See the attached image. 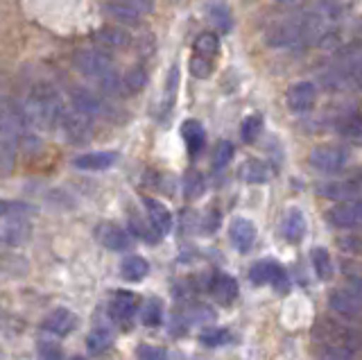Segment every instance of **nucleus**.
<instances>
[{"label": "nucleus", "instance_id": "f257e3e1", "mask_svg": "<svg viewBox=\"0 0 362 360\" xmlns=\"http://www.w3.org/2000/svg\"><path fill=\"white\" fill-rule=\"evenodd\" d=\"M18 111H21V120L25 122V125L50 127L54 122H59L64 105H62L59 95L54 93V88L43 84V86L34 88Z\"/></svg>", "mask_w": 362, "mask_h": 360}, {"label": "nucleus", "instance_id": "f03ea898", "mask_svg": "<svg viewBox=\"0 0 362 360\" xmlns=\"http://www.w3.org/2000/svg\"><path fill=\"white\" fill-rule=\"evenodd\" d=\"M75 69L90 77V80H95L102 88H105L107 93H120L122 91V80L118 77L116 69H113L111 59L107 57L105 52H100L95 48H88V50H79L75 54Z\"/></svg>", "mask_w": 362, "mask_h": 360}, {"label": "nucleus", "instance_id": "7ed1b4c3", "mask_svg": "<svg viewBox=\"0 0 362 360\" xmlns=\"http://www.w3.org/2000/svg\"><path fill=\"white\" fill-rule=\"evenodd\" d=\"M308 161L320 173H339L346 166L349 154L344 148H337V145H320V148L310 152Z\"/></svg>", "mask_w": 362, "mask_h": 360}, {"label": "nucleus", "instance_id": "20e7f679", "mask_svg": "<svg viewBox=\"0 0 362 360\" xmlns=\"http://www.w3.org/2000/svg\"><path fill=\"white\" fill-rule=\"evenodd\" d=\"M249 281H252L254 286L272 284L281 290H286L288 277H286V269H283L276 261H258L252 265V269H249Z\"/></svg>", "mask_w": 362, "mask_h": 360}, {"label": "nucleus", "instance_id": "39448f33", "mask_svg": "<svg viewBox=\"0 0 362 360\" xmlns=\"http://www.w3.org/2000/svg\"><path fill=\"white\" fill-rule=\"evenodd\" d=\"M328 303H331V308L342 315V318L351 320V318H358L360 315V288L358 284L354 288H337L331 292V297H328Z\"/></svg>", "mask_w": 362, "mask_h": 360}, {"label": "nucleus", "instance_id": "423d86ee", "mask_svg": "<svg viewBox=\"0 0 362 360\" xmlns=\"http://www.w3.org/2000/svg\"><path fill=\"white\" fill-rule=\"evenodd\" d=\"M267 39H269L272 46H299V43H305L301 18L283 21V23L274 25L269 30Z\"/></svg>", "mask_w": 362, "mask_h": 360}, {"label": "nucleus", "instance_id": "0eeeda50", "mask_svg": "<svg viewBox=\"0 0 362 360\" xmlns=\"http://www.w3.org/2000/svg\"><path fill=\"white\" fill-rule=\"evenodd\" d=\"M362 218V207L358 199H349V202H342V204L333 207L331 211L326 213V220L333 224L337 229H351L356 227Z\"/></svg>", "mask_w": 362, "mask_h": 360}, {"label": "nucleus", "instance_id": "6e6552de", "mask_svg": "<svg viewBox=\"0 0 362 360\" xmlns=\"http://www.w3.org/2000/svg\"><path fill=\"white\" fill-rule=\"evenodd\" d=\"M317 103V91L310 82H299L288 91V107L294 114H305Z\"/></svg>", "mask_w": 362, "mask_h": 360}, {"label": "nucleus", "instance_id": "1a4fd4ad", "mask_svg": "<svg viewBox=\"0 0 362 360\" xmlns=\"http://www.w3.org/2000/svg\"><path fill=\"white\" fill-rule=\"evenodd\" d=\"M98 240L111 252H124L134 245L132 233L116 227V224H102V227L98 229Z\"/></svg>", "mask_w": 362, "mask_h": 360}, {"label": "nucleus", "instance_id": "9d476101", "mask_svg": "<svg viewBox=\"0 0 362 360\" xmlns=\"http://www.w3.org/2000/svg\"><path fill=\"white\" fill-rule=\"evenodd\" d=\"M73 109H77L79 114H84L86 118H100L105 114V103H102V98L95 95L93 91H88V88H75L73 91Z\"/></svg>", "mask_w": 362, "mask_h": 360}, {"label": "nucleus", "instance_id": "9b49d317", "mask_svg": "<svg viewBox=\"0 0 362 360\" xmlns=\"http://www.w3.org/2000/svg\"><path fill=\"white\" fill-rule=\"evenodd\" d=\"M109 310L113 315V320L129 322L134 318V313L139 310V295H134L129 290H118L111 299Z\"/></svg>", "mask_w": 362, "mask_h": 360}, {"label": "nucleus", "instance_id": "f8f14e48", "mask_svg": "<svg viewBox=\"0 0 362 360\" xmlns=\"http://www.w3.org/2000/svg\"><path fill=\"white\" fill-rule=\"evenodd\" d=\"M143 204L147 209V216H150V222L154 231L161 236V233H170V229H173V213H170V209L163 204V202L158 199H152V197H145Z\"/></svg>", "mask_w": 362, "mask_h": 360}, {"label": "nucleus", "instance_id": "ddd939ff", "mask_svg": "<svg viewBox=\"0 0 362 360\" xmlns=\"http://www.w3.org/2000/svg\"><path fill=\"white\" fill-rule=\"evenodd\" d=\"M59 125H64V129L68 132L71 139H86L90 134V118H86L84 114H79L77 109H64Z\"/></svg>", "mask_w": 362, "mask_h": 360}, {"label": "nucleus", "instance_id": "4468645a", "mask_svg": "<svg viewBox=\"0 0 362 360\" xmlns=\"http://www.w3.org/2000/svg\"><path fill=\"white\" fill-rule=\"evenodd\" d=\"M229 238H231V243L238 247V250L247 252L249 247L254 245V240H256V227H254V222L247 220V218H235L231 222V227H229Z\"/></svg>", "mask_w": 362, "mask_h": 360}, {"label": "nucleus", "instance_id": "2eb2a0df", "mask_svg": "<svg viewBox=\"0 0 362 360\" xmlns=\"http://www.w3.org/2000/svg\"><path fill=\"white\" fill-rule=\"evenodd\" d=\"M73 329H75V315L66 308H57L43 320V331H48L57 337L68 335Z\"/></svg>", "mask_w": 362, "mask_h": 360}, {"label": "nucleus", "instance_id": "dca6fc26", "mask_svg": "<svg viewBox=\"0 0 362 360\" xmlns=\"http://www.w3.org/2000/svg\"><path fill=\"white\" fill-rule=\"evenodd\" d=\"M116 159H118L116 152H88L77 156L73 166L79 168V170H107V168L116 163Z\"/></svg>", "mask_w": 362, "mask_h": 360}, {"label": "nucleus", "instance_id": "f3484780", "mask_svg": "<svg viewBox=\"0 0 362 360\" xmlns=\"http://www.w3.org/2000/svg\"><path fill=\"white\" fill-rule=\"evenodd\" d=\"M211 295L220 303H231L238 297V281L231 274H215L211 281Z\"/></svg>", "mask_w": 362, "mask_h": 360}, {"label": "nucleus", "instance_id": "a211bd4d", "mask_svg": "<svg viewBox=\"0 0 362 360\" xmlns=\"http://www.w3.org/2000/svg\"><path fill=\"white\" fill-rule=\"evenodd\" d=\"M283 236H286L288 243H299L303 236H305V218L299 209H290L286 213V218H283Z\"/></svg>", "mask_w": 362, "mask_h": 360}, {"label": "nucleus", "instance_id": "6ab92c4d", "mask_svg": "<svg viewBox=\"0 0 362 360\" xmlns=\"http://www.w3.org/2000/svg\"><path fill=\"white\" fill-rule=\"evenodd\" d=\"M181 137L186 141V148L190 152V156H197L204 150V143H206V134H204V127L197 120H186L181 125Z\"/></svg>", "mask_w": 362, "mask_h": 360}, {"label": "nucleus", "instance_id": "aec40b11", "mask_svg": "<svg viewBox=\"0 0 362 360\" xmlns=\"http://www.w3.org/2000/svg\"><path fill=\"white\" fill-rule=\"evenodd\" d=\"M98 41H100V43H105L107 48L124 50V48H129L132 37H129L122 28H118V25H107V28H102V30L98 32Z\"/></svg>", "mask_w": 362, "mask_h": 360}, {"label": "nucleus", "instance_id": "412c9836", "mask_svg": "<svg viewBox=\"0 0 362 360\" xmlns=\"http://www.w3.org/2000/svg\"><path fill=\"white\" fill-rule=\"evenodd\" d=\"M320 195L324 197H331V199H356L358 197V186L356 184H349V182H331V184H320L317 186Z\"/></svg>", "mask_w": 362, "mask_h": 360}, {"label": "nucleus", "instance_id": "4be33fe9", "mask_svg": "<svg viewBox=\"0 0 362 360\" xmlns=\"http://www.w3.org/2000/svg\"><path fill=\"white\" fill-rule=\"evenodd\" d=\"M107 14L116 21V23H120V25H141V18H143V14L141 12H136L134 7H129V5H124L122 0L120 3H109L107 5Z\"/></svg>", "mask_w": 362, "mask_h": 360}, {"label": "nucleus", "instance_id": "5701e85b", "mask_svg": "<svg viewBox=\"0 0 362 360\" xmlns=\"http://www.w3.org/2000/svg\"><path fill=\"white\" fill-rule=\"evenodd\" d=\"M240 177L245 179L247 184H265V182H269V177H272V168L265 161L252 159V161H247L240 168Z\"/></svg>", "mask_w": 362, "mask_h": 360}, {"label": "nucleus", "instance_id": "b1692460", "mask_svg": "<svg viewBox=\"0 0 362 360\" xmlns=\"http://www.w3.org/2000/svg\"><path fill=\"white\" fill-rule=\"evenodd\" d=\"M209 21L218 28L220 32H229L233 25V16H231V9L224 0H213L209 5Z\"/></svg>", "mask_w": 362, "mask_h": 360}, {"label": "nucleus", "instance_id": "393cba45", "mask_svg": "<svg viewBox=\"0 0 362 360\" xmlns=\"http://www.w3.org/2000/svg\"><path fill=\"white\" fill-rule=\"evenodd\" d=\"M147 272H150V265L143 256H129L120 265V274L124 281H141L147 277Z\"/></svg>", "mask_w": 362, "mask_h": 360}, {"label": "nucleus", "instance_id": "a878e982", "mask_svg": "<svg viewBox=\"0 0 362 360\" xmlns=\"http://www.w3.org/2000/svg\"><path fill=\"white\" fill-rule=\"evenodd\" d=\"M310 258H313L315 272L322 281H328L333 277V261H331V254H328V250H324V247H315V250L310 252Z\"/></svg>", "mask_w": 362, "mask_h": 360}, {"label": "nucleus", "instance_id": "bb28decb", "mask_svg": "<svg viewBox=\"0 0 362 360\" xmlns=\"http://www.w3.org/2000/svg\"><path fill=\"white\" fill-rule=\"evenodd\" d=\"M218 50H220V41L215 35H211V32H204V35L197 37V41H195V54H197V57L213 62V57L218 54Z\"/></svg>", "mask_w": 362, "mask_h": 360}, {"label": "nucleus", "instance_id": "cd10ccee", "mask_svg": "<svg viewBox=\"0 0 362 360\" xmlns=\"http://www.w3.org/2000/svg\"><path fill=\"white\" fill-rule=\"evenodd\" d=\"M147 82V73L145 69H141V66H136V69H132L127 75L122 77V91L127 93H139L141 88L145 86Z\"/></svg>", "mask_w": 362, "mask_h": 360}, {"label": "nucleus", "instance_id": "c85d7f7f", "mask_svg": "<svg viewBox=\"0 0 362 360\" xmlns=\"http://www.w3.org/2000/svg\"><path fill=\"white\" fill-rule=\"evenodd\" d=\"M28 233H30L28 224H25V222H21V220H14V222H9V224H7L5 231L0 233V236H3V240H5V243H9V245H18V243H23V240L28 238Z\"/></svg>", "mask_w": 362, "mask_h": 360}, {"label": "nucleus", "instance_id": "c756f323", "mask_svg": "<svg viewBox=\"0 0 362 360\" xmlns=\"http://www.w3.org/2000/svg\"><path fill=\"white\" fill-rule=\"evenodd\" d=\"M111 331L107 329H95V331H90L88 337H86V347H88V352H93V354H100V352H105V349L111 344Z\"/></svg>", "mask_w": 362, "mask_h": 360}, {"label": "nucleus", "instance_id": "7c9ffc66", "mask_svg": "<svg viewBox=\"0 0 362 360\" xmlns=\"http://www.w3.org/2000/svg\"><path fill=\"white\" fill-rule=\"evenodd\" d=\"M202 344L206 347H220V344H226L231 340V333L226 329H204L202 335H199Z\"/></svg>", "mask_w": 362, "mask_h": 360}, {"label": "nucleus", "instance_id": "2f4dec72", "mask_svg": "<svg viewBox=\"0 0 362 360\" xmlns=\"http://www.w3.org/2000/svg\"><path fill=\"white\" fill-rule=\"evenodd\" d=\"M163 320V306L158 299H150L143 310V324L145 326H158Z\"/></svg>", "mask_w": 362, "mask_h": 360}, {"label": "nucleus", "instance_id": "473e14b6", "mask_svg": "<svg viewBox=\"0 0 362 360\" xmlns=\"http://www.w3.org/2000/svg\"><path fill=\"white\" fill-rule=\"evenodd\" d=\"M37 354H39V360H64L62 347L54 340H41L37 347Z\"/></svg>", "mask_w": 362, "mask_h": 360}, {"label": "nucleus", "instance_id": "72a5a7b5", "mask_svg": "<svg viewBox=\"0 0 362 360\" xmlns=\"http://www.w3.org/2000/svg\"><path fill=\"white\" fill-rule=\"evenodd\" d=\"M260 127H263V120H260L258 116H249L245 122H243V141L245 143H254L258 139V134H260Z\"/></svg>", "mask_w": 362, "mask_h": 360}, {"label": "nucleus", "instance_id": "f704fd0d", "mask_svg": "<svg viewBox=\"0 0 362 360\" xmlns=\"http://www.w3.org/2000/svg\"><path fill=\"white\" fill-rule=\"evenodd\" d=\"M233 159V145L229 141H222L218 148H215V154H213V168H224Z\"/></svg>", "mask_w": 362, "mask_h": 360}, {"label": "nucleus", "instance_id": "c9c22d12", "mask_svg": "<svg viewBox=\"0 0 362 360\" xmlns=\"http://www.w3.org/2000/svg\"><path fill=\"white\" fill-rule=\"evenodd\" d=\"M190 73L199 77V80H206V77L213 73V62L211 59H204V57H192L190 59Z\"/></svg>", "mask_w": 362, "mask_h": 360}, {"label": "nucleus", "instance_id": "e433bc0d", "mask_svg": "<svg viewBox=\"0 0 362 360\" xmlns=\"http://www.w3.org/2000/svg\"><path fill=\"white\" fill-rule=\"evenodd\" d=\"M136 356H139V360H168L165 349L154 347V344H141Z\"/></svg>", "mask_w": 362, "mask_h": 360}, {"label": "nucleus", "instance_id": "4c0bfd02", "mask_svg": "<svg viewBox=\"0 0 362 360\" xmlns=\"http://www.w3.org/2000/svg\"><path fill=\"white\" fill-rule=\"evenodd\" d=\"M204 193V177L199 173H190L186 177V195L190 199H195Z\"/></svg>", "mask_w": 362, "mask_h": 360}, {"label": "nucleus", "instance_id": "58836bf2", "mask_svg": "<svg viewBox=\"0 0 362 360\" xmlns=\"http://www.w3.org/2000/svg\"><path fill=\"white\" fill-rule=\"evenodd\" d=\"M129 229H132L136 236H141V238H143V240H147V243H156V240H158V233H156V231H152V229L147 227L145 222H141V220H132Z\"/></svg>", "mask_w": 362, "mask_h": 360}, {"label": "nucleus", "instance_id": "ea45409f", "mask_svg": "<svg viewBox=\"0 0 362 360\" xmlns=\"http://www.w3.org/2000/svg\"><path fill=\"white\" fill-rule=\"evenodd\" d=\"M342 129L344 137H351V139H358L360 132H362V122H360V116H351L349 120H344V125L339 127Z\"/></svg>", "mask_w": 362, "mask_h": 360}, {"label": "nucleus", "instance_id": "a19ab883", "mask_svg": "<svg viewBox=\"0 0 362 360\" xmlns=\"http://www.w3.org/2000/svg\"><path fill=\"white\" fill-rule=\"evenodd\" d=\"M124 5H129V7H134L136 12H141V14H145V12H152V7H154V0H122Z\"/></svg>", "mask_w": 362, "mask_h": 360}, {"label": "nucleus", "instance_id": "79ce46f5", "mask_svg": "<svg viewBox=\"0 0 362 360\" xmlns=\"http://www.w3.org/2000/svg\"><path fill=\"white\" fill-rule=\"evenodd\" d=\"M21 207L14 204V202H5V199H0V216H9V213H14L18 211Z\"/></svg>", "mask_w": 362, "mask_h": 360}, {"label": "nucleus", "instance_id": "37998d69", "mask_svg": "<svg viewBox=\"0 0 362 360\" xmlns=\"http://www.w3.org/2000/svg\"><path fill=\"white\" fill-rule=\"evenodd\" d=\"M71 360H84V358H82V356H73Z\"/></svg>", "mask_w": 362, "mask_h": 360}, {"label": "nucleus", "instance_id": "c03bdc74", "mask_svg": "<svg viewBox=\"0 0 362 360\" xmlns=\"http://www.w3.org/2000/svg\"><path fill=\"white\" fill-rule=\"evenodd\" d=\"M283 3H294V0H283Z\"/></svg>", "mask_w": 362, "mask_h": 360}, {"label": "nucleus", "instance_id": "a18cd8bd", "mask_svg": "<svg viewBox=\"0 0 362 360\" xmlns=\"http://www.w3.org/2000/svg\"><path fill=\"white\" fill-rule=\"evenodd\" d=\"M328 360H337V358H328Z\"/></svg>", "mask_w": 362, "mask_h": 360}]
</instances>
